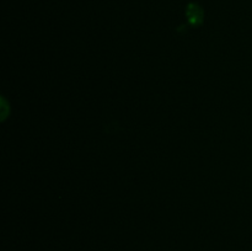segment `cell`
Returning <instances> with one entry per match:
<instances>
[{"mask_svg": "<svg viewBox=\"0 0 252 251\" xmlns=\"http://www.w3.org/2000/svg\"><path fill=\"white\" fill-rule=\"evenodd\" d=\"M186 16L192 26H199L204 20V11L197 2H189L186 7Z\"/></svg>", "mask_w": 252, "mask_h": 251, "instance_id": "cell-1", "label": "cell"}]
</instances>
